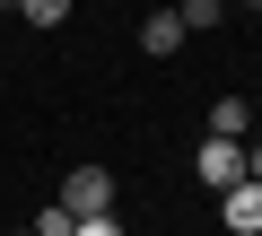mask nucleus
<instances>
[{"instance_id": "39448f33", "label": "nucleus", "mask_w": 262, "mask_h": 236, "mask_svg": "<svg viewBox=\"0 0 262 236\" xmlns=\"http://www.w3.org/2000/svg\"><path fill=\"white\" fill-rule=\"evenodd\" d=\"M245 132H253V105L245 96H219L210 105V140H245Z\"/></svg>"}, {"instance_id": "6e6552de", "label": "nucleus", "mask_w": 262, "mask_h": 236, "mask_svg": "<svg viewBox=\"0 0 262 236\" xmlns=\"http://www.w3.org/2000/svg\"><path fill=\"white\" fill-rule=\"evenodd\" d=\"M70 227H79V219H70V210H61V201H53V210H44V219H35V236H70Z\"/></svg>"}, {"instance_id": "423d86ee", "label": "nucleus", "mask_w": 262, "mask_h": 236, "mask_svg": "<svg viewBox=\"0 0 262 236\" xmlns=\"http://www.w3.org/2000/svg\"><path fill=\"white\" fill-rule=\"evenodd\" d=\"M175 18H184V35H210L227 18V0H175Z\"/></svg>"}, {"instance_id": "20e7f679", "label": "nucleus", "mask_w": 262, "mask_h": 236, "mask_svg": "<svg viewBox=\"0 0 262 236\" xmlns=\"http://www.w3.org/2000/svg\"><path fill=\"white\" fill-rule=\"evenodd\" d=\"M219 201H227V227L236 236H262V184H227Z\"/></svg>"}, {"instance_id": "f03ea898", "label": "nucleus", "mask_w": 262, "mask_h": 236, "mask_svg": "<svg viewBox=\"0 0 262 236\" xmlns=\"http://www.w3.org/2000/svg\"><path fill=\"white\" fill-rule=\"evenodd\" d=\"M192 175H201L210 192L245 184V140H201V149H192Z\"/></svg>"}, {"instance_id": "f257e3e1", "label": "nucleus", "mask_w": 262, "mask_h": 236, "mask_svg": "<svg viewBox=\"0 0 262 236\" xmlns=\"http://www.w3.org/2000/svg\"><path fill=\"white\" fill-rule=\"evenodd\" d=\"M61 210H70V219L114 210V175H105V166H70V175H61Z\"/></svg>"}, {"instance_id": "9d476101", "label": "nucleus", "mask_w": 262, "mask_h": 236, "mask_svg": "<svg viewBox=\"0 0 262 236\" xmlns=\"http://www.w3.org/2000/svg\"><path fill=\"white\" fill-rule=\"evenodd\" d=\"M245 184H262V140H245Z\"/></svg>"}, {"instance_id": "0eeeda50", "label": "nucleus", "mask_w": 262, "mask_h": 236, "mask_svg": "<svg viewBox=\"0 0 262 236\" xmlns=\"http://www.w3.org/2000/svg\"><path fill=\"white\" fill-rule=\"evenodd\" d=\"M18 18H27V27H61V18H70V0H18Z\"/></svg>"}, {"instance_id": "1a4fd4ad", "label": "nucleus", "mask_w": 262, "mask_h": 236, "mask_svg": "<svg viewBox=\"0 0 262 236\" xmlns=\"http://www.w3.org/2000/svg\"><path fill=\"white\" fill-rule=\"evenodd\" d=\"M70 236H122V219H114V210H96V219H79Z\"/></svg>"}, {"instance_id": "7ed1b4c3", "label": "nucleus", "mask_w": 262, "mask_h": 236, "mask_svg": "<svg viewBox=\"0 0 262 236\" xmlns=\"http://www.w3.org/2000/svg\"><path fill=\"white\" fill-rule=\"evenodd\" d=\"M140 53H149V61H166V53H184V18L166 9V0H158V9L140 18Z\"/></svg>"}, {"instance_id": "ddd939ff", "label": "nucleus", "mask_w": 262, "mask_h": 236, "mask_svg": "<svg viewBox=\"0 0 262 236\" xmlns=\"http://www.w3.org/2000/svg\"><path fill=\"white\" fill-rule=\"evenodd\" d=\"M166 9H175V0H166Z\"/></svg>"}, {"instance_id": "9b49d317", "label": "nucleus", "mask_w": 262, "mask_h": 236, "mask_svg": "<svg viewBox=\"0 0 262 236\" xmlns=\"http://www.w3.org/2000/svg\"><path fill=\"white\" fill-rule=\"evenodd\" d=\"M227 9H253V18H262V0H227Z\"/></svg>"}, {"instance_id": "f8f14e48", "label": "nucleus", "mask_w": 262, "mask_h": 236, "mask_svg": "<svg viewBox=\"0 0 262 236\" xmlns=\"http://www.w3.org/2000/svg\"><path fill=\"white\" fill-rule=\"evenodd\" d=\"M0 236H35V227H0Z\"/></svg>"}]
</instances>
